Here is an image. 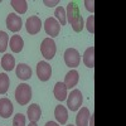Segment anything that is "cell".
Masks as SVG:
<instances>
[{"instance_id":"7c38bea8","label":"cell","mask_w":126,"mask_h":126,"mask_svg":"<svg viewBox=\"0 0 126 126\" xmlns=\"http://www.w3.org/2000/svg\"><path fill=\"white\" fill-rule=\"evenodd\" d=\"M90 111L87 107H81V110L78 111L77 116H76V125L77 126H88V121H90Z\"/></svg>"},{"instance_id":"ba28073f","label":"cell","mask_w":126,"mask_h":126,"mask_svg":"<svg viewBox=\"0 0 126 126\" xmlns=\"http://www.w3.org/2000/svg\"><path fill=\"white\" fill-rule=\"evenodd\" d=\"M6 27L10 32H19L23 27V23H22V18L19 15L14 14V13H10L8 16H6Z\"/></svg>"},{"instance_id":"8fae6325","label":"cell","mask_w":126,"mask_h":126,"mask_svg":"<svg viewBox=\"0 0 126 126\" xmlns=\"http://www.w3.org/2000/svg\"><path fill=\"white\" fill-rule=\"evenodd\" d=\"M15 73H16V77L23 79V81H27L32 77V69L28 64H25V63H19L16 66Z\"/></svg>"},{"instance_id":"d6986e66","label":"cell","mask_w":126,"mask_h":126,"mask_svg":"<svg viewBox=\"0 0 126 126\" xmlns=\"http://www.w3.org/2000/svg\"><path fill=\"white\" fill-rule=\"evenodd\" d=\"M1 67L5 71H13L15 67V58L10 54H4L1 58Z\"/></svg>"},{"instance_id":"83f0119b","label":"cell","mask_w":126,"mask_h":126,"mask_svg":"<svg viewBox=\"0 0 126 126\" xmlns=\"http://www.w3.org/2000/svg\"><path fill=\"white\" fill-rule=\"evenodd\" d=\"M46 126H59L57 122H54V121H48L47 124H46Z\"/></svg>"},{"instance_id":"52a82bcc","label":"cell","mask_w":126,"mask_h":126,"mask_svg":"<svg viewBox=\"0 0 126 126\" xmlns=\"http://www.w3.org/2000/svg\"><path fill=\"white\" fill-rule=\"evenodd\" d=\"M44 30L49 35V38H53V37H57L59 34L61 25L54 18H47L44 22Z\"/></svg>"},{"instance_id":"ffe728a7","label":"cell","mask_w":126,"mask_h":126,"mask_svg":"<svg viewBox=\"0 0 126 126\" xmlns=\"http://www.w3.org/2000/svg\"><path fill=\"white\" fill-rule=\"evenodd\" d=\"M10 5L14 8V10L19 14H24L27 13V9H28V3L25 0H12L10 1Z\"/></svg>"},{"instance_id":"30bf717a","label":"cell","mask_w":126,"mask_h":126,"mask_svg":"<svg viewBox=\"0 0 126 126\" xmlns=\"http://www.w3.org/2000/svg\"><path fill=\"white\" fill-rule=\"evenodd\" d=\"M13 103L8 98H0V116L3 119H8L13 113Z\"/></svg>"},{"instance_id":"cb8c5ba5","label":"cell","mask_w":126,"mask_h":126,"mask_svg":"<svg viewBox=\"0 0 126 126\" xmlns=\"http://www.w3.org/2000/svg\"><path fill=\"white\" fill-rule=\"evenodd\" d=\"M13 126H25V116L23 113H16L14 116Z\"/></svg>"},{"instance_id":"f1b7e54d","label":"cell","mask_w":126,"mask_h":126,"mask_svg":"<svg viewBox=\"0 0 126 126\" xmlns=\"http://www.w3.org/2000/svg\"><path fill=\"white\" fill-rule=\"evenodd\" d=\"M93 117H94V113L91 115V126H93Z\"/></svg>"},{"instance_id":"8992f818","label":"cell","mask_w":126,"mask_h":126,"mask_svg":"<svg viewBox=\"0 0 126 126\" xmlns=\"http://www.w3.org/2000/svg\"><path fill=\"white\" fill-rule=\"evenodd\" d=\"M37 76L42 82H47L52 76V67L46 61H42L37 64Z\"/></svg>"},{"instance_id":"603a6c76","label":"cell","mask_w":126,"mask_h":126,"mask_svg":"<svg viewBox=\"0 0 126 126\" xmlns=\"http://www.w3.org/2000/svg\"><path fill=\"white\" fill-rule=\"evenodd\" d=\"M8 42H9V35L5 33V32H0V52L6 50Z\"/></svg>"},{"instance_id":"ac0fdd59","label":"cell","mask_w":126,"mask_h":126,"mask_svg":"<svg viewBox=\"0 0 126 126\" xmlns=\"http://www.w3.org/2000/svg\"><path fill=\"white\" fill-rule=\"evenodd\" d=\"M83 63L88 68L94 67V47H90L86 49L85 54H83Z\"/></svg>"},{"instance_id":"7402d4cb","label":"cell","mask_w":126,"mask_h":126,"mask_svg":"<svg viewBox=\"0 0 126 126\" xmlns=\"http://www.w3.org/2000/svg\"><path fill=\"white\" fill-rule=\"evenodd\" d=\"M54 15H56V18L59 20V25H64L66 23H67V16H66V9L63 8V6H58V8H56V10H54Z\"/></svg>"},{"instance_id":"277c9868","label":"cell","mask_w":126,"mask_h":126,"mask_svg":"<svg viewBox=\"0 0 126 126\" xmlns=\"http://www.w3.org/2000/svg\"><path fill=\"white\" fill-rule=\"evenodd\" d=\"M83 102V96L79 90H73L67 96V106L71 111H77Z\"/></svg>"},{"instance_id":"e0dca14e","label":"cell","mask_w":126,"mask_h":126,"mask_svg":"<svg viewBox=\"0 0 126 126\" xmlns=\"http://www.w3.org/2000/svg\"><path fill=\"white\" fill-rule=\"evenodd\" d=\"M54 117L61 125H64L67 122V120H68V111H67V109L64 106H62V105L57 106L56 110H54Z\"/></svg>"},{"instance_id":"6da1fadb","label":"cell","mask_w":126,"mask_h":126,"mask_svg":"<svg viewBox=\"0 0 126 126\" xmlns=\"http://www.w3.org/2000/svg\"><path fill=\"white\" fill-rule=\"evenodd\" d=\"M66 16H67V20L69 22V24L72 25L73 30L76 33H79L83 29V18L81 15V12H79V8L78 5L75 3V1H69L68 5H67V10H66Z\"/></svg>"},{"instance_id":"4fadbf2b","label":"cell","mask_w":126,"mask_h":126,"mask_svg":"<svg viewBox=\"0 0 126 126\" xmlns=\"http://www.w3.org/2000/svg\"><path fill=\"white\" fill-rule=\"evenodd\" d=\"M78 79H79V75H78V72L76 71V69H72V71H69L67 75H66V77H64V85H66V87H67V90L69 88H73L77 83H78Z\"/></svg>"},{"instance_id":"2e32d148","label":"cell","mask_w":126,"mask_h":126,"mask_svg":"<svg viewBox=\"0 0 126 126\" xmlns=\"http://www.w3.org/2000/svg\"><path fill=\"white\" fill-rule=\"evenodd\" d=\"M53 93H54V97L58 100V101H64L67 98V87L63 82H57L56 86H54V90H53Z\"/></svg>"},{"instance_id":"3957f363","label":"cell","mask_w":126,"mask_h":126,"mask_svg":"<svg viewBox=\"0 0 126 126\" xmlns=\"http://www.w3.org/2000/svg\"><path fill=\"white\" fill-rule=\"evenodd\" d=\"M40 52H42V56L46 59H52L56 56V52H57L56 42L52 38H44L40 44Z\"/></svg>"},{"instance_id":"d4e9b609","label":"cell","mask_w":126,"mask_h":126,"mask_svg":"<svg viewBox=\"0 0 126 126\" xmlns=\"http://www.w3.org/2000/svg\"><path fill=\"white\" fill-rule=\"evenodd\" d=\"M87 30L91 34L94 33V16L93 15H90L87 19Z\"/></svg>"},{"instance_id":"9a60e30c","label":"cell","mask_w":126,"mask_h":126,"mask_svg":"<svg viewBox=\"0 0 126 126\" xmlns=\"http://www.w3.org/2000/svg\"><path fill=\"white\" fill-rule=\"evenodd\" d=\"M40 116H42V111H40L39 105L32 103L28 107V119H29V121L30 122H37V121L40 120Z\"/></svg>"},{"instance_id":"7a4b0ae2","label":"cell","mask_w":126,"mask_h":126,"mask_svg":"<svg viewBox=\"0 0 126 126\" xmlns=\"http://www.w3.org/2000/svg\"><path fill=\"white\" fill-rule=\"evenodd\" d=\"M15 98L18 101L19 105L25 106L29 103L30 98H32V88L27 83H20L15 90Z\"/></svg>"},{"instance_id":"9c48e42d","label":"cell","mask_w":126,"mask_h":126,"mask_svg":"<svg viewBox=\"0 0 126 126\" xmlns=\"http://www.w3.org/2000/svg\"><path fill=\"white\" fill-rule=\"evenodd\" d=\"M25 28H27V32L29 34L34 35L37 33H39V30L42 28V22L38 16H30L27 19V23H25Z\"/></svg>"},{"instance_id":"1f68e13d","label":"cell","mask_w":126,"mask_h":126,"mask_svg":"<svg viewBox=\"0 0 126 126\" xmlns=\"http://www.w3.org/2000/svg\"><path fill=\"white\" fill-rule=\"evenodd\" d=\"M0 3H1V0H0Z\"/></svg>"},{"instance_id":"5b68a950","label":"cell","mask_w":126,"mask_h":126,"mask_svg":"<svg viewBox=\"0 0 126 126\" xmlns=\"http://www.w3.org/2000/svg\"><path fill=\"white\" fill-rule=\"evenodd\" d=\"M64 62L69 68H76L79 66L81 62V56L78 53V50L75 48H68L64 52Z\"/></svg>"},{"instance_id":"5bb4252c","label":"cell","mask_w":126,"mask_h":126,"mask_svg":"<svg viewBox=\"0 0 126 126\" xmlns=\"http://www.w3.org/2000/svg\"><path fill=\"white\" fill-rule=\"evenodd\" d=\"M23 47H24V40L20 35L15 34L10 38V49H12L13 53H20L23 50Z\"/></svg>"},{"instance_id":"44dd1931","label":"cell","mask_w":126,"mask_h":126,"mask_svg":"<svg viewBox=\"0 0 126 126\" xmlns=\"http://www.w3.org/2000/svg\"><path fill=\"white\" fill-rule=\"evenodd\" d=\"M9 76L6 73H0V94H5L9 90Z\"/></svg>"},{"instance_id":"f546056e","label":"cell","mask_w":126,"mask_h":126,"mask_svg":"<svg viewBox=\"0 0 126 126\" xmlns=\"http://www.w3.org/2000/svg\"><path fill=\"white\" fill-rule=\"evenodd\" d=\"M28 126H38V125H37V122H30Z\"/></svg>"},{"instance_id":"4dcf8cb0","label":"cell","mask_w":126,"mask_h":126,"mask_svg":"<svg viewBox=\"0 0 126 126\" xmlns=\"http://www.w3.org/2000/svg\"><path fill=\"white\" fill-rule=\"evenodd\" d=\"M67 126H73V125H71V124H69V125H67Z\"/></svg>"},{"instance_id":"484cf974","label":"cell","mask_w":126,"mask_h":126,"mask_svg":"<svg viewBox=\"0 0 126 126\" xmlns=\"http://www.w3.org/2000/svg\"><path fill=\"white\" fill-rule=\"evenodd\" d=\"M85 5H86V9L88 10V12H91V13H93L94 12V3L92 1V0H86L85 1Z\"/></svg>"},{"instance_id":"4316f807","label":"cell","mask_w":126,"mask_h":126,"mask_svg":"<svg viewBox=\"0 0 126 126\" xmlns=\"http://www.w3.org/2000/svg\"><path fill=\"white\" fill-rule=\"evenodd\" d=\"M43 4L47 5V6H49V8H52V6H54V5H58L59 1H58V0H54V1H50V0H44Z\"/></svg>"}]
</instances>
